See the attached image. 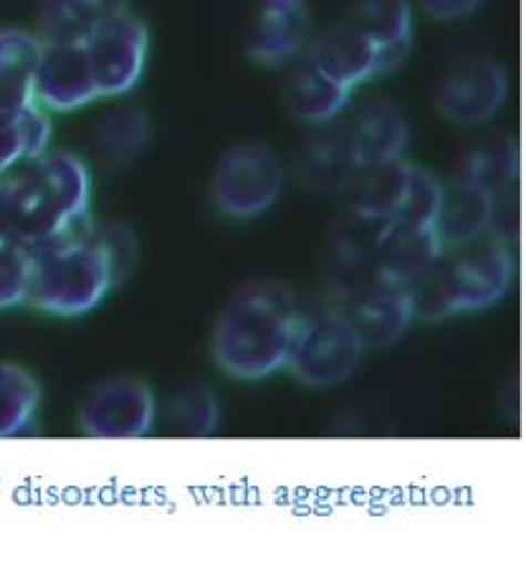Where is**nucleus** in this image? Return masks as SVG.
<instances>
[{"mask_svg": "<svg viewBox=\"0 0 526 567\" xmlns=\"http://www.w3.org/2000/svg\"><path fill=\"white\" fill-rule=\"evenodd\" d=\"M512 248L494 234L443 248L431 269L410 284L415 322H443L496 307L512 291Z\"/></svg>", "mask_w": 526, "mask_h": 567, "instance_id": "obj_4", "label": "nucleus"}, {"mask_svg": "<svg viewBox=\"0 0 526 567\" xmlns=\"http://www.w3.org/2000/svg\"><path fill=\"white\" fill-rule=\"evenodd\" d=\"M155 421V390L135 375L104 378L79 408V429L92 439H142L153 431Z\"/></svg>", "mask_w": 526, "mask_h": 567, "instance_id": "obj_7", "label": "nucleus"}, {"mask_svg": "<svg viewBox=\"0 0 526 567\" xmlns=\"http://www.w3.org/2000/svg\"><path fill=\"white\" fill-rule=\"evenodd\" d=\"M441 206H443V183L433 173L413 165L403 208H400L395 220H405V224H415V226H435Z\"/></svg>", "mask_w": 526, "mask_h": 567, "instance_id": "obj_30", "label": "nucleus"}, {"mask_svg": "<svg viewBox=\"0 0 526 567\" xmlns=\"http://www.w3.org/2000/svg\"><path fill=\"white\" fill-rule=\"evenodd\" d=\"M41 408V385L29 370L0 360V439L31 429Z\"/></svg>", "mask_w": 526, "mask_h": 567, "instance_id": "obj_25", "label": "nucleus"}, {"mask_svg": "<svg viewBox=\"0 0 526 567\" xmlns=\"http://www.w3.org/2000/svg\"><path fill=\"white\" fill-rule=\"evenodd\" d=\"M324 76L354 89L380 76V51L357 25L340 23L329 29L307 56Z\"/></svg>", "mask_w": 526, "mask_h": 567, "instance_id": "obj_15", "label": "nucleus"}, {"mask_svg": "<svg viewBox=\"0 0 526 567\" xmlns=\"http://www.w3.org/2000/svg\"><path fill=\"white\" fill-rule=\"evenodd\" d=\"M287 171L264 142H240L220 155L210 177V200L230 220H256L281 200Z\"/></svg>", "mask_w": 526, "mask_h": 567, "instance_id": "obj_6", "label": "nucleus"}, {"mask_svg": "<svg viewBox=\"0 0 526 567\" xmlns=\"http://www.w3.org/2000/svg\"><path fill=\"white\" fill-rule=\"evenodd\" d=\"M11 236L35 251L89 224L92 173L74 153H43L3 177Z\"/></svg>", "mask_w": 526, "mask_h": 567, "instance_id": "obj_3", "label": "nucleus"}, {"mask_svg": "<svg viewBox=\"0 0 526 567\" xmlns=\"http://www.w3.org/2000/svg\"><path fill=\"white\" fill-rule=\"evenodd\" d=\"M149 140H153V122L147 112L137 106H122V110L104 114L94 130L96 150L112 163H130L140 157Z\"/></svg>", "mask_w": 526, "mask_h": 567, "instance_id": "obj_26", "label": "nucleus"}, {"mask_svg": "<svg viewBox=\"0 0 526 567\" xmlns=\"http://www.w3.org/2000/svg\"><path fill=\"white\" fill-rule=\"evenodd\" d=\"M33 251L13 236L0 238V312L29 305Z\"/></svg>", "mask_w": 526, "mask_h": 567, "instance_id": "obj_29", "label": "nucleus"}, {"mask_svg": "<svg viewBox=\"0 0 526 567\" xmlns=\"http://www.w3.org/2000/svg\"><path fill=\"white\" fill-rule=\"evenodd\" d=\"M301 299L289 284L251 281L234 291L213 327L210 352L234 380H266L287 368Z\"/></svg>", "mask_w": 526, "mask_h": 567, "instance_id": "obj_2", "label": "nucleus"}, {"mask_svg": "<svg viewBox=\"0 0 526 567\" xmlns=\"http://www.w3.org/2000/svg\"><path fill=\"white\" fill-rule=\"evenodd\" d=\"M289 112L305 124H327L334 122L347 110L352 100V89L332 82L311 61L299 64L289 74L287 89H283Z\"/></svg>", "mask_w": 526, "mask_h": 567, "instance_id": "obj_22", "label": "nucleus"}, {"mask_svg": "<svg viewBox=\"0 0 526 567\" xmlns=\"http://www.w3.org/2000/svg\"><path fill=\"white\" fill-rule=\"evenodd\" d=\"M11 236V228H8V208H6V188L3 181H0V238Z\"/></svg>", "mask_w": 526, "mask_h": 567, "instance_id": "obj_32", "label": "nucleus"}, {"mask_svg": "<svg viewBox=\"0 0 526 567\" xmlns=\"http://www.w3.org/2000/svg\"><path fill=\"white\" fill-rule=\"evenodd\" d=\"M484 0H421V8L427 18L441 23L461 21V18L478 11Z\"/></svg>", "mask_w": 526, "mask_h": 567, "instance_id": "obj_31", "label": "nucleus"}, {"mask_svg": "<svg viewBox=\"0 0 526 567\" xmlns=\"http://www.w3.org/2000/svg\"><path fill=\"white\" fill-rule=\"evenodd\" d=\"M49 142L51 120L43 106L31 104L21 112H0V181L47 153Z\"/></svg>", "mask_w": 526, "mask_h": 567, "instance_id": "obj_24", "label": "nucleus"}, {"mask_svg": "<svg viewBox=\"0 0 526 567\" xmlns=\"http://www.w3.org/2000/svg\"><path fill=\"white\" fill-rule=\"evenodd\" d=\"M441 254L443 241L435 226L388 220L380 236V277L382 281L410 287L439 261Z\"/></svg>", "mask_w": 526, "mask_h": 567, "instance_id": "obj_16", "label": "nucleus"}, {"mask_svg": "<svg viewBox=\"0 0 526 567\" xmlns=\"http://www.w3.org/2000/svg\"><path fill=\"white\" fill-rule=\"evenodd\" d=\"M337 307L342 309L368 352L395 348L415 324L410 291L400 284L378 281L368 289L337 299Z\"/></svg>", "mask_w": 526, "mask_h": 567, "instance_id": "obj_11", "label": "nucleus"}, {"mask_svg": "<svg viewBox=\"0 0 526 567\" xmlns=\"http://www.w3.org/2000/svg\"><path fill=\"white\" fill-rule=\"evenodd\" d=\"M385 224L347 213V218L329 234L324 251V274L329 287L342 299L354 291L382 281L380 277V236Z\"/></svg>", "mask_w": 526, "mask_h": 567, "instance_id": "obj_10", "label": "nucleus"}, {"mask_svg": "<svg viewBox=\"0 0 526 567\" xmlns=\"http://www.w3.org/2000/svg\"><path fill=\"white\" fill-rule=\"evenodd\" d=\"M410 171H413V165L403 157L357 165L342 190L347 203H350V213L370 220H382V224L395 220L400 208H403Z\"/></svg>", "mask_w": 526, "mask_h": 567, "instance_id": "obj_14", "label": "nucleus"}, {"mask_svg": "<svg viewBox=\"0 0 526 567\" xmlns=\"http://www.w3.org/2000/svg\"><path fill=\"white\" fill-rule=\"evenodd\" d=\"M352 23L380 51V76L395 71L413 47V8L408 0H360Z\"/></svg>", "mask_w": 526, "mask_h": 567, "instance_id": "obj_17", "label": "nucleus"}, {"mask_svg": "<svg viewBox=\"0 0 526 567\" xmlns=\"http://www.w3.org/2000/svg\"><path fill=\"white\" fill-rule=\"evenodd\" d=\"M96 100L100 89L82 43H43L35 69V104L49 112H76Z\"/></svg>", "mask_w": 526, "mask_h": 567, "instance_id": "obj_12", "label": "nucleus"}, {"mask_svg": "<svg viewBox=\"0 0 526 567\" xmlns=\"http://www.w3.org/2000/svg\"><path fill=\"white\" fill-rule=\"evenodd\" d=\"M509 94V79L492 59L474 56L453 66L435 94V110L461 127L494 120Z\"/></svg>", "mask_w": 526, "mask_h": 567, "instance_id": "obj_9", "label": "nucleus"}, {"mask_svg": "<svg viewBox=\"0 0 526 567\" xmlns=\"http://www.w3.org/2000/svg\"><path fill=\"white\" fill-rule=\"evenodd\" d=\"M82 47L100 89V100H114L130 94L145 74L149 31L137 16L124 11L100 25Z\"/></svg>", "mask_w": 526, "mask_h": 567, "instance_id": "obj_8", "label": "nucleus"}, {"mask_svg": "<svg viewBox=\"0 0 526 567\" xmlns=\"http://www.w3.org/2000/svg\"><path fill=\"white\" fill-rule=\"evenodd\" d=\"M307 35L309 11L305 0H264L248 35V56L269 69L287 66L305 49Z\"/></svg>", "mask_w": 526, "mask_h": 567, "instance_id": "obj_13", "label": "nucleus"}, {"mask_svg": "<svg viewBox=\"0 0 526 567\" xmlns=\"http://www.w3.org/2000/svg\"><path fill=\"white\" fill-rule=\"evenodd\" d=\"M364 344L337 305H301L287 368L299 385L332 390L360 370Z\"/></svg>", "mask_w": 526, "mask_h": 567, "instance_id": "obj_5", "label": "nucleus"}, {"mask_svg": "<svg viewBox=\"0 0 526 567\" xmlns=\"http://www.w3.org/2000/svg\"><path fill=\"white\" fill-rule=\"evenodd\" d=\"M167 421L183 436H210L220 423V398L208 383H187L167 403Z\"/></svg>", "mask_w": 526, "mask_h": 567, "instance_id": "obj_28", "label": "nucleus"}, {"mask_svg": "<svg viewBox=\"0 0 526 567\" xmlns=\"http://www.w3.org/2000/svg\"><path fill=\"white\" fill-rule=\"evenodd\" d=\"M466 177L468 183L478 185L494 200L506 198L516 188V177H519V150L512 140H496L492 145L476 150L456 173Z\"/></svg>", "mask_w": 526, "mask_h": 567, "instance_id": "obj_27", "label": "nucleus"}, {"mask_svg": "<svg viewBox=\"0 0 526 567\" xmlns=\"http://www.w3.org/2000/svg\"><path fill=\"white\" fill-rule=\"evenodd\" d=\"M324 127L319 135L309 140V145L301 153V177L314 190L322 193H342L352 171L357 167L350 137L344 127H332V122L319 124Z\"/></svg>", "mask_w": 526, "mask_h": 567, "instance_id": "obj_23", "label": "nucleus"}, {"mask_svg": "<svg viewBox=\"0 0 526 567\" xmlns=\"http://www.w3.org/2000/svg\"><path fill=\"white\" fill-rule=\"evenodd\" d=\"M494 198L466 177L456 175L448 185H443V206L435 220L443 248L461 246L492 234Z\"/></svg>", "mask_w": 526, "mask_h": 567, "instance_id": "obj_19", "label": "nucleus"}, {"mask_svg": "<svg viewBox=\"0 0 526 567\" xmlns=\"http://www.w3.org/2000/svg\"><path fill=\"white\" fill-rule=\"evenodd\" d=\"M347 137L357 165L403 157L408 145V120L395 102L374 100L347 124Z\"/></svg>", "mask_w": 526, "mask_h": 567, "instance_id": "obj_18", "label": "nucleus"}, {"mask_svg": "<svg viewBox=\"0 0 526 567\" xmlns=\"http://www.w3.org/2000/svg\"><path fill=\"white\" fill-rule=\"evenodd\" d=\"M130 0H43L39 39L43 43H84L100 25L112 21Z\"/></svg>", "mask_w": 526, "mask_h": 567, "instance_id": "obj_21", "label": "nucleus"}, {"mask_svg": "<svg viewBox=\"0 0 526 567\" xmlns=\"http://www.w3.org/2000/svg\"><path fill=\"white\" fill-rule=\"evenodd\" d=\"M41 47V39L31 31H0V112H21L35 104Z\"/></svg>", "mask_w": 526, "mask_h": 567, "instance_id": "obj_20", "label": "nucleus"}, {"mask_svg": "<svg viewBox=\"0 0 526 567\" xmlns=\"http://www.w3.org/2000/svg\"><path fill=\"white\" fill-rule=\"evenodd\" d=\"M135 261V238L124 228L82 226L33 251L29 305L53 317L94 312Z\"/></svg>", "mask_w": 526, "mask_h": 567, "instance_id": "obj_1", "label": "nucleus"}]
</instances>
